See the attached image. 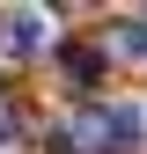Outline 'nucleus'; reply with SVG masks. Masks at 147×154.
<instances>
[{"label":"nucleus","instance_id":"f257e3e1","mask_svg":"<svg viewBox=\"0 0 147 154\" xmlns=\"http://www.w3.org/2000/svg\"><path fill=\"white\" fill-rule=\"evenodd\" d=\"M140 132H147V118L133 103H81L66 118V147H96V154H133L140 147Z\"/></svg>","mask_w":147,"mask_h":154},{"label":"nucleus","instance_id":"f03ea898","mask_svg":"<svg viewBox=\"0 0 147 154\" xmlns=\"http://www.w3.org/2000/svg\"><path fill=\"white\" fill-rule=\"evenodd\" d=\"M37 37H44V15H37V8H15V15H0V51L30 59V51H37Z\"/></svg>","mask_w":147,"mask_h":154},{"label":"nucleus","instance_id":"7ed1b4c3","mask_svg":"<svg viewBox=\"0 0 147 154\" xmlns=\"http://www.w3.org/2000/svg\"><path fill=\"white\" fill-rule=\"evenodd\" d=\"M110 44L125 51V59H147V22H118V37Z\"/></svg>","mask_w":147,"mask_h":154}]
</instances>
